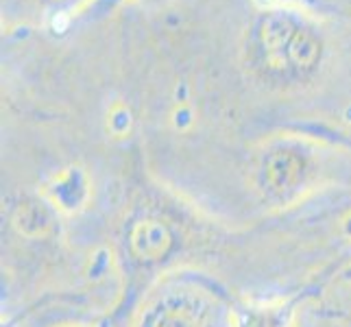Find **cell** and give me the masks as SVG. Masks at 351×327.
<instances>
[{
	"instance_id": "7a4b0ae2",
	"label": "cell",
	"mask_w": 351,
	"mask_h": 327,
	"mask_svg": "<svg viewBox=\"0 0 351 327\" xmlns=\"http://www.w3.org/2000/svg\"><path fill=\"white\" fill-rule=\"evenodd\" d=\"M304 160L293 151H275L264 162V179L269 181V190L288 192L301 179Z\"/></svg>"
},
{
	"instance_id": "6da1fadb",
	"label": "cell",
	"mask_w": 351,
	"mask_h": 327,
	"mask_svg": "<svg viewBox=\"0 0 351 327\" xmlns=\"http://www.w3.org/2000/svg\"><path fill=\"white\" fill-rule=\"evenodd\" d=\"M249 66L275 83H299L319 68L323 40L308 22L288 11H266L249 31Z\"/></svg>"
}]
</instances>
